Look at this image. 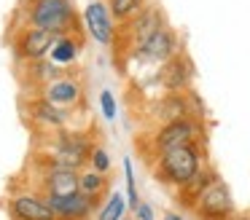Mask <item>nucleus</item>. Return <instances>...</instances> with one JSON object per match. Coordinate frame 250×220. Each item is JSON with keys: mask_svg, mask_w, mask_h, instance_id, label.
Instances as JSON below:
<instances>
[{"mask_svg": "<svg viewBox=\"0 0 250 220\" xmlns=\"http://www.w3.org/2000/svg\"><path fill=\"white\" fill-rule=\"evenodd\" d=\"M199 172V150L194 145H186V148H175L167 153L159 156V166H156V177L164 185H186L191 177Z\"/></svg>", "mask_w": 250, "mask_h": 220, "instance_id": "obj_1", "label": "nucleus"}, {"mask_svg": "<svg viewBox=\"0 0 250 220\" xmlns=\"http://www.w3.org/2000/svg\"><path fill=\"white\" fill-rule=\"evenodd\" d=\"M191 212L196 215V220H231L234 204H231V193H229L226 182L212 180L210 188L199 196V201L194 204Z\"/></svg>", "mask_w": 250, "mask_h": 220, "instance_id": "obj_2", "label": "nucleus"}, {"mask_svg": "<svg viewBox=\"0 0 250 220\" xmlns=\"http://www.w3.org/2000/svg\"><path fill=\"white\" fill-rule=\"evenodd\" d=\"M30 19L41 30L62 32L67 27V21L73 19L70 0H35L33 11H30Z\"/></svg>", "mask_w": 250, "mask_h": 220, "instance_id": "obj_3", "label": "nucleus"}, {"mask_svg": "<svg viewBox=\"0 0 250 220\" xmlns=\"http://www.w3.org/2000/svg\"><path fill=\"white\" fill-rule=\"evenodd\" d=\"M8 212L14 220H60L46 196H33V193H19L8 201Z\"/></svg>", "mask_w": 250, "mask_h": 220, "instance_id": "obj_4", "label": "nucleus"}, {"mask_svg": "<svg viewBox=\"0 0 250 220\" xmlns=\"http://www.w3.org/2000/svg\"><path fill=\"white\" fill-rule=\"evenodd\" d=\"M86 159H92V148L81 134H65L54 148V166L62 169H78Z\"/></svg>", "mask_w": 250, "mask_h": 220, "instance_id": "obj_5", "label": "nucleus"}, {"mask_svg": "<svg viewBox=\"0 0 250 220\" xmlns=\"http://www.w3.org/2000/svg\"><path fill=\"white\" fill-rule=\"evenodd\" d=\"M194 137H196V126L188 118L169 121V123H164L156 134V150H159V156H162V153H167V150L186 148V145H194Z\"/></svg>", "mask_w": 250, "mask_h": 220, "instance_id": "obj_6", "label": "nucleus"}, {"mask_svg": "<svg viewBox=\"0 0 250 220\" xmlns=\"http://www.w3.org/2000/svg\"><path fill=\"white\" fill-rule=\"evenodd\" d=\"M43 191H46V199L76 196V193H81V175H78L76 169L54 166V169H49L43 177Z\"/></svg>", "mask_w": 250, "mask_h": 220, "instance_id": "obj_7", "label": "nucleus"}, {"mask_svg": "<svg viewBox=\"0 0 250 220\" xmlns=\"http://www.w3.org/2000/svg\"><path fill=\"white\" fill-rule=\"evenodd\" d=\"M57 43V32L51 30H41V27H33V30H27L22 38H19V54H22L24 59H33V62H38V59H43L46 54L54 48Z\"/></svg>", "mask_w": 250, "mask_h": 220, "instance_id": "obj_8", "label": "nucleus"}, {"mask_svg": "<svg viewBox=\"0 0 250 220\" xmlns=\"http://www.w3.org/2000/svg\"><path fill=\"white\" fill-rule=\"evenodd\" d=\"M51 204V209L57 212L60 220H86L92 215V209L97 207V199H89L83 193H76V196L67 199H46Z\"/></svg>", "mask_w": 250, "mask_h": 220, "instance_id": "obj_9", "label": "nucleus"}, {"mask_svg": "<svg viewBox=\"0 0 250 220\" xmlns=\"http://www.w3.org/2000/svg\"><path fill=\"white\" fill-rule=\"evenodd\" d=\"M86 27L89 35L97 43H110L113 40V24H110V14L103 3H89L86 5Z\"/></svg>", "mask_w": 250, "mask_h": 220, "instance_id": "obj_10", "label": "nucleus"}, {"mask_svg": "<svg viewBox=\"0 0 250 220\" xmlns=\"http://www.w3.org/2000/svg\"><path fill=\"white\" fill-rule=\"evenodd\" d=\"M215 180L212 175H207V172H196L194 177H191L186 185H180V193H178V204L186 209H194V204L199 201V196L210 188V182Z\"/></svg>", "mask_w": 250, "mask_h": 220, "instance_id": "obj_11", "label": "nucleus"}, {"mask_svg": "<svg viewBox=\"0 0 250 220\" xmlns=\"http://www.w3.org/2000/svg\"><path fill=\"white\" fill-rule=\"evenodd\" d=\"M143 51H146L151 59H162V62H164V59H169V57H172V51H175L172 32L164 30V27H162V30H156L146 43H143Z\"/></svg>", "mask_w": 250, "mask_h": 220, "instance_id": "obj_12", "label": "nucleus"}, {"mask_svg": "<svg viewBox=\"0 0 250 220\" xmlns=\"http://www.w3.org/2000/svg\"><path fill=\"white\" fill-rule=\"evenodd\" d=\"M162 83L167 86V89H183V86L188 83V64H186V59L175 57V59H169V62L164 64Z\"/></svg>", "mask_w": 250, "mask_h": 220, "instance_id": "obj_13", "label": "nucleus"}, {"mask_svg": "<svg viewBox=\"0 0 250 220\" xmlns=\"http://www.w3.org/2000/svg\"><path fill=\"white\" fill-rule=\"evenodd\" d=\"M30 116L43 121V123H49V126H62V121H65V113L57 110V105L49 100L33 102V105H30Z\"/></svg>", "mask_w": 250, "mask_h": 220, "instance_id": "obj_14", "label": "nucleus"}, {"mask_svg": "<svg viewBox=\"0 0 250 220\" xmlns=\"http://www.w3.org/2000/svg\"><path fill=\"white\" fill-rule=\"evenodd\" d=\"M46 100L54 102V105H67V102L78 100V86L73 80H54V83L46 89Z\"/></svg>", "mask_w": 250, "mask_h": 220, "instance_id": "obj_15", "label": "nucleus"}, {"mask_svg": "<svg viewBox=\"0 0 250 220\" xmlns=\"http://www.w3.org/2000/svg\"><path fill=\"white\" fill-rule=\"evenodd\" d=\"M124 212H126V196L121 191H113L105 201V207L100 209L97 220H124Z\"/></svg>", "mask_w": 250, "mask_h": 220, "instance_id": "obj_16", "label": "nucleus"}, {"mask_svg": "<svg viewBox=\"0 0 250 220\" xmlns=\"http://www.w3.org/2000/svg\"><path fill=\"white\" fill-rule=\"evenodd\" d=\"M105 185H108V180H105V175H100V172H86V175H81V193L89 199H100L105 191Z\"/></svg>", "mask_w": 250, "mask_h": 220, "instance_id": "obj_17", "label": "nucleus"}, {"mask_svg": "<svg viewBox=\"0 0 250 220\" xmlns=\"http://www.w3.org/2000/svg\"><path fill=\"white\" fill-rule=\"evenodd\" d=\"M156 30H162V21H159V14H156V11H148L143 19H137L135 32H137V40H140V46H143V43H146Z\"/></svg>", "mask_w": 250, "mask_h": 220, "instance_id": "obj_18", "label": "nucleus"}, {"mask_svg": "<svg viewBox=\"0 0 250 220\" xmlns=\"http://www.w3.org/2000/svg\"><path fill=\"white\" fill-rule=\"evenodd\" d=\"M159 113H162V118H167V123H169V121H180V118L188 116V107H186V102L180 100V97H169V100L162 102Z\"/></svg>", "mask_w": 250, "mask_h": 220, "instance_id": "obj_19", "label": "nucleus"}, {"mask_svg": "<svg viewBox=\"0 0 250 220\" xmlns=\"http://www.w3.org/2000/svg\"><path fill=\"white\" fill-rule=\"evenodd\" d=\"M76 51H78V46L70 40V38H57L54 48H51V59H54L57 64L73 62V59H76Z\"/></svg>", "mask_w": 250, "mask_h": 220, "instance_id": "obj_20", "label": "nucleus"}, {"mask_svg": "<svg viewBox=\"0 0 250 220\" xmlns=\"http://www.w3.org/2000/svg\"><path fill=\"white\" fill-rule=\"evenodd\" d=\"M124 172H126V204L137 209L140 204V196H137V185H135V172H132V161H124Z\"/></svg>", "mask_w": 250, "mask_h": 220, "instance_id": "obj_21", "label": "nucleus"}, {"mask_svg": "<svg viewBox=\"0 0 250 220\" xmlns=\"http://www.w3.org/2000/svg\"><path fill=\"white\" fill-rule=\"evenodd\" d=\"M140 8V0H110V11L116 19H126Z\"/></svg>", "mask_w": 250, "mask_h": 220, "instance_id": "obj_22", "label": "nucleus"}, {"mask_svg": "<svg viewBox=\"0 0 250 220\" xmlns=\"http://www.w3.org/2000/svg\"><path fill=\"white\" fill-rule=\"evenodd\" d=\"M92 166H94V172H100V175H105V172L110 169V159H108V153H105L103 148L92 150Z\"/></svg>", "mask_w": 250, "mask_h": 220, "instance_id": "obj_23", "label": "nucleus"}, {"mask_svg": "<svg viewBox=\"0 0 250 220\" xmlns=\"http://www.w3.org/2000/svg\"><path fill=\"white\" fill-rule=\"evenodd\" d=\"M100 107H103V116L108 118V121L116 118V100H113L110 91H103V94H100Z\"/></svg>", "mask_w": 250, "mask_h": 220, "instance_id": "obj_24", "label": "nucleus"}, {"mask_svg": "<svg viewBox=\"0 0 250 220\" xmlns=\"http://www.w3.org/2000/svg\"><path fill=\"white\" fill-rule=\"evenodd\" d=\"M137 220H153V209H151V204H146V201H140L137 204Z\"/></svg>", "mask_w": 250, "mask_h": 220, "instance_id": "obj_25", "label": "nucleus"}, {"mask_svg": "<svg viewBox=\"0 0 250 220\" xmlns=\"http://www.w3.org/2000/svg\"><path fill=\"white\" fill-rule=\"evenodd\" d=\"M164 220H186V218H183V215H175V212H167V215H164Z\"/></svg>", "mask_w": 250, "mask_h": 220, "instance_id": "obj_26", "label": "nucleus"}, {"mask_svg": "<svg viewBox=\"0 0 250 220\" xmlns=\"http://www.w3.org/2000/svg\"><path fill=\"white\" fill-rule=\"evenodd\" d=\"M242 220H250V218H242Z\"/></svg>", "mask_w": 250, "mask_h": 220, "instance_id": "obj_27", "label": "nucleus"}, {"mask_svg": "<svg viewBox=\"0 0 250 220\" xmlns=\"http://www.w3.org/2000/svg\"><path fill=\"white\" fill-rule=\"evenodd\" d=\"M124 220H126V218H124Z\"/></svg>", "mask_w": 250, "mask_h": 220, "instance_id": "obj_28", "label": "nucleus"}]
</instances>
